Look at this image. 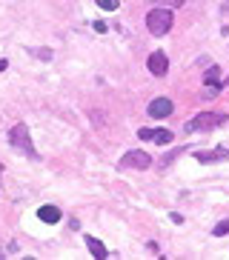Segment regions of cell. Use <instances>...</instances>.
<instances>
[{"mask_svg": "<svg viewBox=\"0 0 229 260\" xmlns=\"http://www.w3.org/2000/svg\"><path fill=\"white\" fill-rule=\"evenodd\" d=\"M9 143H12V149H17L20 154L38 160V149H35V143H32V135H29V129H26V123H17V126L9 129Z\"/></svg>", "mask_w": 229, "mask_h": 260, "instance_id": "6da1fadb", "label": "cell"}, {"mask_svg": "<svg viewBox=\"0 0 229 260\" xmlns=\"http://www.w3.org/2000/svg\"><path fill=\"white\" fill-rule=\"evenodd\" d=\"M175 23V17H172V9H163V6H155L149 15H146V29L152 31L155 38H163L169 29Z\"/></svg>", "mask_w": 229, "mask_h": 260, "instance_id": "7a4b0ae2", "label": "cell"}, {"mask_svg": "<svg viewBox=\"0 0 229 260\" xmlns=\"http://www.w3.org/2000/svg\"><path fill=\"white\" fill-rule=\"evenodd\" d=\"M226 123V115L223 112H201V115H195L183 129L186 132H209L215 129V126H223Z\"/></svg>", "mask_w": 229, "mask_h": 260, "instance_id": "3957f363", "label": "cell"}, {"mask_svg": "<svg viewBox=\"0 0 229 260\" xmlns=\"http://www.w3.org/2000/svg\"><path fill=\"white\" fill-rule=\"evenodd\" d=\"M152 166V157L144 152V149H135V152H126L121 157V169H149Z\"/></svg>", "mask_w": 229, "mask_h": 260, "instance_id": "277c9868", "label": "cell"}, {"mask_svg": "<svg viewBox=\"0 0 229 260\" xmlns=\"http://www.w3.org/2000/svg\"><path fill=\"white\" fill-rule=\"evenodd\" d=\"M146 112H149V117H155V120H163V117H169L172 112H175V103H172L169 98H155Z\"/></svg>", "mask_w": 229, "mask_h": 260, "instance_id": "5b68a950", "label": "cell"}, {"mask_svg": "<svg viewBox=\"0 0 229 260\" xmlns=\"http://www.w3.org/2000/svg\"><path fill=\"white\" fill-rule=\"evenodd\" d=\"M146 66H149V72H152L155 77H163L169 72V57L163 52H152L149 60H146Z\"/></svg>", "mask_w": 229, "mask_h": 260, "instance_id": "8992f818", "label": "cell"}, {"mask_svg": "<svg viewBox=\"0 0 229 260\" xmlns=\"http://www.w3.org/2000/svg\"><path fill=\"white\" fill-rule=\"evenodd\" d=\"M204 98H215V94L221 92V80H218V66H209V72H206V77H204Z\"/></svg>", "mask_w": 229, "mask_h": 260, "instance_id": "52a82bcc", "label": "cell"}, {"mask_svg": "<svg viewBox=\"0 0 229 260\" xmlns=\"http://www.w3.org/2000/svg\"><path fill=\"white\" fill-rule=\"evenodd\" d=\"M229 157V149H215V152H198L195 160L198 163H215V160H226Z\"/></svg>", "mask_w": 229, "mask_h": 260, "instance_id": "ba28073f", "label": "cell"}, {"mask_svg": "<svg viewBox=\"0 0 229 260\" xmlns=\"http://www.w3.org/2000/svg\"><path fill=\"white\" fill-rule=\"evenodd\" d=\"M38 217L43 223H58V220H61V209H58V206H40L38 209Z\"/></svg>", "mask_w": 229, "mask_h": 260, "instance_id": "9c48e42d", "label": "cell"}, {"mask_svg": "<svg viewBox=\"0 0 229 260\" xmlns=\"http://www.w3.org/2000/svg\"><path fill=\"white\" fill-rule=\"evenodd\" d=\"M86 246H89V252L95 254L98 260H103V257H109V252H106V246L100 243V240H95L92 235H86Z\"/></svg>", "mask_w": 229, "mask_h": 260, "instance_id": "30bf717a", "label": "cell"}, {"mask_svg": "<svg viewBox=\"0 0 229 260\" xmlns=\"http://www.w3.org/2000/svg\"><path fill=\"white\" fill-rule=\"evenodd\" d=\"M172 138H175V135H172L169 129H155V135H152V140H155L158 146H166V143H172Z\"/></svg>", "mask_w": 229, "mask_h": 260, "instance_id": "8fae6325", "label": "cell"}, {"mask_svg": "<svg viewBox=\"0 0 229 260\" xmlns=\"http://www.w3.org/2000/svg\"><path fill=\"white\" fill-rule=\"evenodd\" d=\"M212 235H215V237H223V235H229V217H226V220H221L218 226H215V229H212Z\"/></svg>", "mask_w": 229, "mask_h": 260, "instance_id": "7c38bea8", "label": "cell"}, {"mask_svg": "<svg viewBox=\"0 0 229 260\" xmlns=\"http://www.w3.org/2000/svg\"><path fill=\"white\" fill-rule=\"evenodd\" d=\"M186 0H155V6H163V9H178V6H183Z\"/></svg>", "mask_w": 229, "mask_h": 260, "instance_id": "4fadbf2b", "label": "cell"}, {"mask_svg": "<svg viewBox=\"0 0 229 260\" xmlns=\"http://www.w3.org/2000/svg\"><path fill=\"white\" fill-rule=\"evenodd\" d=\"M95 3H98L103 12H114V9H118V0H95Z\"/></svg>", "mask_w": 229, "mask_h": 260, "instance_id": "5bb4252c", "label": "cell"}, {"mask_svg": "<svg viewBox=\"0 0 229 260\" xmlns=\"http://www.w3.org/2000/svg\"><path fill=\"white\" fill-rule=\"evenodd\" d=\"M152 135H155V129H137V138L140 140H152Z\"/></svg>", "mask_w": 229, "mask_h": 260, "instance_id": "9a60e30c", "label": "cell"}, {"mask_svg": "<svg viewBox=\"0 0 229 260\" xmlns=\"http://www.w3.org/2000/svg\"><path fill=\"white\" fill-rule=\"evenodd\" d=\"M35 54H38L40 60H52V49H38Z\"/></svg>", "mask_w": 229, "mask_h": 260, "instance_id": "2e32d148", "label": "cell"}, {"mask_svg": "<svg viewBox=\"0 0 229 260\" xmlns=\"http://www.w3.org/2000/svg\"><path fill=\"white\" fill-rule=\"evenodd\" d=\"M146 249H149V252H152V254H160V246L155 243V240H149V243H146Z\"/></svg>", "mask_w": 229, "mask_h": 260, "instance_id": "e0dca14e", "label": "cell"}, {"mask_svg": "<svg viewBox=\"0 0 229 260\" xmlns=\"http://www.w3.org/2000/svg\"><path fill=\"white\" fill-rule=\"evenodd\" d=\"M221 15L229 17V0H223V3H221Z\"/></svg>", "mask_w": 229, "mask_h": 260, "instance_id": "ac0fdd59", "label": "cell"}, {"mask_svg": "<svg viewBox=\"0 0 229 260\" xmlns=\"http://www.w3.org/2000/svg\"><path fill=\"white\" fill-rule=\"evenodd\" d=\"M169 220H172V223H183V217L178 212H172V214H169Z\"/></svg>", "mask_w": 229, "mask_h": 260, "instance_id": "d6986e66", "label": "cell"}, {"mask_svg": "<svg viewBox=\"0 0 229 260\" xmlns=\"http://www.w3.org/2000/svg\"><path fill=\"white\" fill-rule=\"evenodd\" d=\"M95 31H106V23L103 20H95Z\"/></svg>", "mask_w": 229, "mask_h": 260, "instance_id": "ffe728a7", "label": "cell"}, {"mask_svg": "<svg viewBox=\"0 0 229 260\" xmlns=\"http://www.w3.org/2000/svg\"><path fill=\"white\" fill-rule=\"evenodd\" d=\"M226 86H229V75H226Z\"/></svg>", "mask_w": 229, "mask_h": 260, "instance_id": "44dd1931", "label": "cell"}, {"mask_svg": "<svg viewBox=\"0 0 229 260\" xmlns=\"http://www.w3.org/2000/svg\"><path fill=\"white\" fill-rule=\"evenodd\" d=\"M0 260H3V252H0Z\"/></svg>", "mask_w": 229, "mask_h": 260, "instance_id": "7402d4cb", "label": "cell"}]
</instances>
